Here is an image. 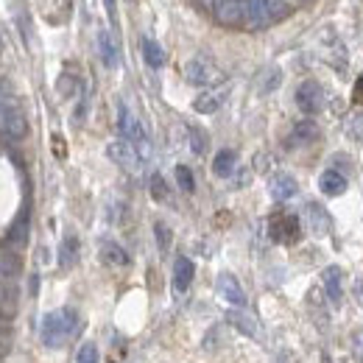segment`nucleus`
<instances>
[{"label":"nucleus","instance_id":"nucleus-15","mask_svg":"<svg viewBox=\"0 0 363 363\" xmlns=\"http://www.w3.org/2000/svg\"><path fill=\"white\" fill-rule=\"evenodd\" d=\"M227 321L235 327V330H240L243 335H249V338H257L260 335V330H257V321L249 316V313H243L240 308H235V311H229L227 313Z\"/></svg>","mask_w":363,"mask_h":363},{"label":"nucleus","instance_id":"nucleus-10","mask_svg":"<svg viewBox=\"0 0 363 363\" xmlns=\"http://www.w3.org/2000/svg\"><path fill=\"white\" fill-rule=\"evenodd\" d=\"M218 294L227 299L229 305H235V308H246V291L240 288V282L232 277V274H221L218 277Z\"/></svg>","mask_w":363,"mask_h":363},{"label":"nucleus","instance_id":"nucleus-23","mask_svg":"<svg viewBox=\"0 0 363 363\" xmlns=\"http://www.w3.org/2000/svg\"><path fill=\"white\" fill-rule=\"evenodd\" d=\"M221 101H224L221 92H204V95H199V98L193 101V109L201 112V115H213V112H218Z\"/></svg>","mask_w":363,"mask_h":363},{"label":"nucleus","instance_id":"nucleus-18","mask_svg":"<svg viewBox=\"0 0 363 363\" xmlns=\"http://www.w3.org/2000/svg\"><path fill=\"white\" fill-rule=\"evenodd\" d=\"M20 274H23V263H20V257H17L14 252H9V249H0V279L14 282Z\"/></svg>","mask_w":363,"mask_h":363},{"label":"nucleus","instance_id":"nucleus-1","mask_svg":"<svg viewBox=\"0 0 363 363\" xmlns=\"http://www.w3.org/2000/svg\"><path fill=\"white\" fill-rule=\"evenodd\" d=\"M76 330H79V316H76L73 308L53 311L43 318V344L45 347H62L73 338Z\"/></svg>","mask_w":363,"mask_h":363},{"label":"nucleus","instance_id":"nucleus-21","mask_svg":"<svg viewBox=\"0 0 363 363\" xmlns=\"http://www.w3.org/2000/svg\"><path fill=\"white\" fill-rule=\"evenodd\" d=\"M235 162H238L235 151H229V148L218 151L216 160H213V174L221 177V179H227V177H232V171H235Z\"/></svg>","mask_w":363,"mask_h":363},{"label":"nucleus","instance_id":"nucleus-19","mask_svg":"<svg viewBox=\"0 0 363 363\" xmlns=\"http://www.w3.org/2000/svg\"><path fill=\"white\" fill-rule=\"evenodd\" d=\"M17 313V288L9 279H0V316Z\"/></svg>","mask_w":363,"mask_h":363},{"label":"nucleus","instance_id":"nucleus-6","mask_svg":"<svg viewBox=\"0 0 363 363\" xmlns=\"http://www.w3.org/2000/svg\"><path fill=\"white\" fill-rule=\"evenodd\" d=\"M327 95L321 90V84L318 82H302L299 87H296V106L305 112V115H318L321 109H324V101Z\"/></svg>","mask_w":363,"mask_h":363},{"label":"nucleus","instance_id":"nucleus-3","mask_svg":"<svg viewBox=\"0 0 363 363\" xmlns=\"http://www.w3.org/2000/svg\"><path fill=\"white\" fill-rule=\"evenodd\" d=\"M118 132H121V140H126V143L135 145L137 154H140L143 160L151 157V143H148V137H145V129H143V123L137 121V115L126 104L118 106Z\"/></svg>","mask_w":363,"mask_h":363},{"label":"nucleus","instance_id":"nucleus-36","mask_svg":"<svg viewBox=\"0 0 363 363\" xmlns=\"http://www.w3.org/2000/svg\"><path fill=\"white\" fill-rule=\"evenodd\" d=\"M106 3V11H109V17L115 20V0H104Z\"/></svg>","mask_w":363,"mask_h":363},{"label":"nucleus","instance_id":"nucleus-9","mask_svg":"<svg viewBox=\"0 0 363 363\" xmlns=\"http://www.w3.org/2000/svg\"><path fill=\"white\" fill-rule=\"evenodd\" d=\"M213 14L221 26L235 28V26H243L246 23V0H218L213 6Z\"/></svg>","mask_w":363,"mask_h":363},{"label":"nucleus","instance_id":"nucleus-37","mask_svg":"<svg viewBox=\"0 0 363 363\" xmlns=\"http://www.w3.org/2000/svg\"><path fill=\"white\" fill-rule=\"evenodd\" d=\"M0 363H3V358H0Z\"/></svg>","mask_w":363,"mask_h":363},{"label":"nucleus","instance_id":"nucleus-4","mask_svg":"<svg viewBox=\"0 0 363 363\" xmlns=\"http://www.w3.org/2000/svg\"><path fill=\"white\" fill-rule=\"evenodd\" d=\"M184 79H187V84H196V87H213L221 82V70L207 56H193L184 65Z\"/></svg>","mask_w":363,"mask_h":363},{"label":"nucleus","instance_id":"nucleus-2","mask_svg":"<svg viewBox=\"0 0 363 363\" xmlns=\"http://www.w3.org/2000/svg\"><path fill=\"white\" fill-rule=\"evenodd\" d=\"M291 9L282 3V0H246V23L252 31H260V28H269L277 20H282Z\"/></svg>","mask_w":363,"mask_h":363},{"label":"nucleus","instance_id":"nucleus-34","mask_svg":"<svg viewBox=\"0 0 363 363\" xmlns=\"http://www.w3.org/2000/svg\"><path fill=\"white\" fill-rule=\"evenodd\" d=\"M288 9H296V6H302V3H311V0H282Z\"/></svg>","mask_w":363,"mask_h":363},{"label":"nucleus","instance_id":"nucleus-32","mask_svg":"<svg viewBox=\"0 0 363 363\" xmlns=\"http://www.w3.org/2000/svg\"><path fill=\"white\" fill-rule=\"evenodd\" d=\"M76 363H98V347L95 344H84L76 355Z\"/></svg>","mask_w":363,"mask_h":363},{"label":"nucleus","instance_id":"nucleus-14","mask_svg":"<svg viewBox=\"0 0 363 363\" xmlns=\"http://www.w3.org/2000/svg\"><path fill=\"white\" fill-rule=\"evenodd\" d=\"M98 56L104 62V67H118V43L109 31H98Z\"/></svg>","mask_w":363,"mask_h":363},{"label":"nucleus","instance_id":"nucleus-30","mask_svg":"<svg viewBox=\"0 0 363 363\" xmlns=\"http://www.w3.org/2000/svg\"><path fill=\"white\" fill-rule=\"evenodd\" d=\"M350 350H352L355 361L363 363V327H358V330L350 335Z\"/></svg>","mask_w":363,"mask_h":363},{"label":"nucleus","instance_id":"nucleus-7","mask_svg":"<svg viewBox=\"0 0 363 363\" xmlns=\"http://www.w3.org/2000/svg\"><path fill=\"white\" fill-rule=\"evenodd\" d=\"M106 154H109V160L115 162V165H121L123 171H140V165H143V157L137 154V148L132 143H126V140H115V143H109L106 145Z\"/></svg>","mask_w":363,"mask_h":363},{"label":"nucleus","instance_id":"nucleus-12","mask_svg":"<svg viewBox=\"0 0 363 363\" xmlns=\"http://www.w3.org/2000/svg\"><path fill=\"white\" fill-rule=\"evenodd\" d=\"M318 187H321V193L330 196V199L344 196V193H347V177H344L341 171H335V168H327V171L321 174V179H318Z\"/></svg>","mask_w":363,"mask_h":363},{"label":"nucleus","instance_id":"nucleus-25","mask_svg":"<svg viewBox=\"0 0 363 363\" xmlns=\"http://www.w3.org/2000/svg\"><path fill=\"white\" fill-rule=\"evenodd\" d=\"M76 257H79V240H76L73 235H67V238L62 240V249H59V263H62L65 269H70V266L76 263Z\"/></svg>","mask_w":363,"mask_h":363},{"label":"nucleus","instance_id":"nucleus-24","mask_svg":"<svg viewBox=\"0 0 363 363\" xmlns=\"http://www.w3.org/2000/svg\"><path fill=\"white\" fill-rule=\"evenodd\" d=\"M101 257H104V263H109V266H129V255H126L118 243H112V240H106V243L101 246Z\"/></svg>","mask_w":363,"mask_h":363},{"label":"nucleus","instance_id":"nucleus-17","mask_svg":"<svg viewBox=\"0 0 363 363\" xmlns=\"http://www.w3.org/2000/svg\"><path fill=\"white\" fill-rule=\"evenodd\" d=\"M193 277H196V266H193V260H187V257H177V263H174V288H177V291H187V288H190V282H193Z\"/></svg>","mask_w":363,"mask_h":363},{"label":"nucleus","instance_id":"nucleus-16","mask_svg":"<svg viewBox=\"0 0 363 363\" xmlns=\"http://www.w3.org/2000/svg\"><path fill=\"white\" fill-rule=\"evenodd\" d=\"M321 132H318V126L313 121H299L296 126H294V132H291V145H311V143H316Z\"/></svg>","mask_w":363,"mask_h":363},{"label":"nucleus","instance_id":"nucleus-22","mask_svg":"<svg viewBox=\"0 0 363 363\" xmlns=\"http://www.w3.org/2000/svg\"><path fill=\"white\" fill-rule=\"evenodd\" d=\"M140 48H143V59L157 70V67H162L165 65V53H162V48L157 45L151 37H143V43H140Z\"/></svg>","mask_w":363,"mask_h":363},{"label":"nucleus","instance_id":"nucleus-8","mask_svg":"<svg viewBox=\"0 0 363 363\" xmlns=\"http://www.w3.org/2000/svg\"><path fill=\"white\" fill-rule=\"evenodd\" d=\"M0 135L6 137V140H23V137L28 135L26 112H23L17 104L0 115Z\"/></svg>","mask_w":363,"mask_h":363},{"label":"nucleus","instance_id":"nucleus-13","mask_svg":"<svg viewBox=\"0 0 363 363\" xmlns=\"http://www.w3.org/2000/svg\"><path fill=\"white\" fill-rule=\"evenodd\" d=\"M269 187H272V196L277 201H288V199H294L299 193V184L291 174H277Z\"/></svg>","mask_w":363,"mask_h":363},{"label":"nucleus","instance_id":"nucleus-29","mask_svg":"<svg viewBox=\"0 0 363 363\" xmlns=\"http://www.w3.org/2000/svg\"><path fill=\"white\" fill-rule=\"evenodd\" d=\"M151 196H154L157 201H168V184H165V179H162L160 174L151 177Z\"/></svg>","mask_w":363,"mask_h":363},{"label":"nucleus","instance_id":"nucleus-27","mask_svg":"<svg viewBox=\"0 0 363 363\" xmlns=\"http://www.w3.org/2000/svg\"><path fill=\"white\" fill-rule=\"evenodd\" d=\"M26 235H28V218L23 216V218H20V221L11 227L9 238H11V243H14V246H23V243H26Z\"/></svg>","mask_w":363,"mask_h":363},{"label":"nucleus","instance_id":"nucleus-33","mask_svg":"<svg viewBox=\"0 0 363 363\" xmlns=\"http://www.w3.org/2000/svg\"><path fill=\"white\" fill-rule=\"evenodd\" d=\"M157 240H160V249H168V243H171V232H168V227L165 224H157Z\"/></svg>","mask_w":363,"mask_h":363},{"label":"nucleus","instance_id":"nucleus-35","mask_svg":"<svg viewBox=\"0 0 363 363\" xmlns=\"http://www.w3.org/2000/svg\"><path fill=\"white\" fill-rule=\"evenodd\" d=\"M355 98H358V101H363V76L358 79V87H355Z\"/></svg>","mask_w":363,"mask_h":363},{"label":"nucleus","instance_id":"nucleus-11","mask_svg":"<svg viewBox=\"0 0 363 363\" xmlns=\"http://www.w3.org/2000/svg\"><path fill=\"white\" fill-rule=\"evenodd\" d=\"M321 285H324V291H327V299L338 305L341 296H344V272H341L338 266L324 269V274H321Z\"/></svg>","mask_w":363,"mask_h":363},{"label":"nucleus","instance_id":"nucleus-28","mask_svg":"<svg viewBox=\"0 0 363 363\" xmlns=\"http://www.w3.org/2000/svg\"><path fill=\"white\" fill-rule=\"evenodd\" d=\"M177 182H179V187L184 193H193L196 190V179H193V174H190L187 165H177Z\"/></svg>","mask_w":363,"mask_h":363},{"label":"nucleus","instance_id":"nucleus-31","mask_svg":"<svg viewBox=\"0 0 363 363\" xmlns=\"http://www.w3.org/2000/svg\"><path fill=\"white\" fill-rule=\"evenodd\" d=\"M14 106V92H11V87L0 79V115L6 112V109H11Z\"/></svg>","mask_w":363,"mask_h":363},{"label":"nucleus","instance_id":"nucleus-26","mask_svg":"<svg viewBox=\"0 0 363 363\" xmlns=\"http://www.w3.org/2000/svg\"><path fill=\"white\" fill-rule=\"evenodd\" d=\"M187 137H190V148H193L196 154H204V151H207V135H204L199 126H190V129H187Z\"/></svg>","mask_w":363,"mask_h":363},{"label":"nucleus","instance_id":"nucleus-20","mask_svg":"<svg viewBox=\"0 0 363 363\" xmlns=\"http://www.w3.org/2000/svg\"><path fill=\"white\" fill-rule=\"evenodd\" d=\"M308 227H311V232L313 235H327L330 232V216L324 213V207H318V204H308Z\"/></svg>","mask_w":363,"mask_h":363},{"label":"nucleus","instance_id":"nucleus-5","mask_svg":"<svg viewBox=\"0 0 363 363\" xmlns=\"http://www.w3.org/2000/svg\"><path fill=\"white\" fill-rule=\"evenodd\" d=\"M269 232H272V238L277 243L291 246V243H296L302 238V224H299V218L294 213H277L272 218V224H269Z\"/></svg>","mask_w":363,"mask_h":363}]
</instances>
